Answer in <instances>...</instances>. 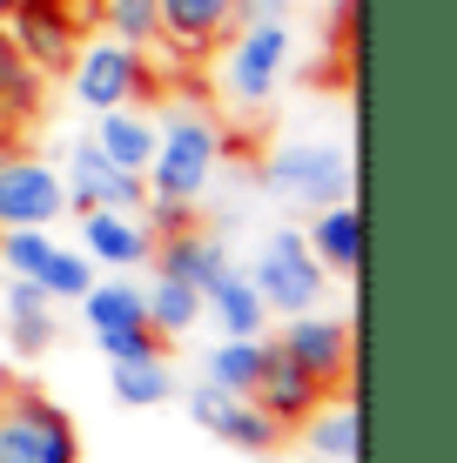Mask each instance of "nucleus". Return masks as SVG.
<instances>
[{
	"label": "nucleus",
	"instance_id": "1",
	"mask_svg": "<svg viewBox=\"0 0 457 463\" xmlns=\"http://www.w3.org/2000/svg\"><path fill=\"white\" fill-rule=\"evenodd\" d=\"M215 168H223V128H215L209 115H168V121H155V155H148V168H141L148 195H162V202H202V188L215 182Z\"/></svg>",
	"mask_w": 457,
	"mask_h": 463
},
{
	"label": "nucleus",
	"instance_id": "2",
	"mask_svg": "<svg viewBox=\"0 0 457 463\" xmlns=\"http://www.w3.org/2000/svg\"><path fill=\"white\" fill-rule=\"evenodd\" d=\"M0 463H81V437L34 383H0Z\"/></svg>",
	"mask_w": 457,
	"mask_h": 463
},
{
	"label": "nucleus",
	"instance_id": "3",
	"mask_svg": "<svg viewBox=\"0 0 457 463\" xmlns=\"http://www.w3.org/2000/svg\"><path fill=\"white\" fill-rule=\"evenodd\" d=\"M290 68V27L282 21H243L223 41V94L235 108H270Z\"/></svg>",
	"mask_w": 457,
	"mask_h": 463
},
{
	"label": "nucleus",
	"instance_id": "4",
	"mask_svg": "<svg viewBox=\"0 0 457 463\" xmlns=\"http://www.w3.org/2000/svg\"><path fill=\"white\" fill-rule=\"evenodd\" d=\"M262 182H270V195L296 202V209H329V202H350L357 195V168L343 148H329V141H296V148H282L270 168H262Z\"/></svg>",
	"mask_w": 457,
	"mask_h": 463
},
{
	"label": "nucleus",
	"instance_id": "5",
	"mask_svg": "<svg viewBox=\"0 0 457 463\" xmlns=\"http://www.w3.org/2000/svg\"><path fill=\"white\" fill-rule=\"evenodd\" d=\"M68 88H74V101L81 108H129V101H141L148 94V54L141 47H129V41H81L74 47V61H68Z\"/></svg>",
	"mask_w": 457,
	"mask_h": 463
},
{
	"label": "nucleus",
	"instance_id": "6",
	"mask_svg": "<svg viewBox=\"0 0 457 463\" xmlns=\"http://www.w3.org/2000/svg\"><path fill=\"white\" fill-rule=\"evenodd\" d=\"M249 282L262 289L270 316H303V309H317L323 289H329V276H323L317 255H309L303 229H276L270 242H262L256 269H249Z\"/></svg>",
	"mask_w": 457,
	"mask_h": 463
},
{
	"label": "nucleus",
	"instance_id": "7",
	"mask_svg": "<svg viewBox=\"0 0 457 463\" xmlns=\"http://www.w3.org/2000/svg\"><path fill=\"white\" fill-rule=\"evenodd\" d=\"M0 34L14 41V54L34 74H68L74 47H81V14H74V0H21L0 21Z\"/></svg>",
	"mask_w": 457,
	"mask_h": 463
},
{
	"label": "nucleus",
	"instance_id": "8",
	"mask_svg": "<svg viewBox=\"0 0 457 463\" xmlns=\"http://www.w3.org/2000/svg\"><path fill=\"white\" fill-rule=\"evenodd\" d=\"M276 349L296 363V370H309V376L323 383V390L350 383V370H357V336H350V323H329V316H317V309L282 316Z\"/></svg>",
	"mask_w": 457,
	"mask_h": 463
},
{
	"label": "nucleus",
	"instance_id": "9",
	"mask_svg": "<svg viewBox=\"0 0 457 463\" xmlns=\"http://www.w3.org/2000/svg\"><path fill=\"white\" fill-rule=\"evenodd\" d=\"M61 215H68L61 168L34 162V155H0V229H47Z\"/></svg>",
	"mask_w": 457,
	"mask_h": 463
},
{
	"label": "nucleus",
	"instance_id": "10",
	"mask_svg": "<svg viewBox=\"0 0 457 463\" xmlns=\"http://www.w3.org/2000/svg\"><path fill=\"white\" fill-rule=\"evenodd\" d=\"M188 417H195L209 437H223L235 443V450H249V457H270L290 430H282L270 410L256 403V396H235V390H215V383H202L195 396H188Z\"/></svg>",
	"mask_w": 457,
	"mask_h": 463
},
{
	"label": "nucleus",
	"instance_id": "11",
	"mask_svg": "<svg viewBox=\"0 0 457 463\" xmlns=\"http://www.w3.org/2000/svg\"><path fill=\"white\" fill-rule=\"evenodd\" d=\"M61 188H68V209L74 215H81V209H141V202H148V182H141L135 168H115L94 141H74Z\"/></svg>",
	"mask_w": 457,
	"mask_h": 463
},
{
	"label": "nucleus",
	"instance_id": "12",
	"mask_svg": "<svg viewBox=\"0 0 457 463\" xmlns=\"http://www.w3.org/2000/svg\"><path fill=\"white\" fill-rule=\"evenodd\" d=\"M81 255L94 269H141L155 255V229L141 209H81Z\"/></svg>",
	"mask_w": 457,
	"mask_h": 463
},
{
	"label": "nucleus",
	"instance_id": "13",
	"mask_svg": "<svg viewBox=\"0 0 457 463\" xmlns=\"http://www.w3.org/2000/svg\"><path fill=\"white\" fill-rule=\"evenodd\" d=\"M155 14H162L168 54H182V61L215 54L235 34V0H155Z\"/></svg>",
	"mask_w": 457,
	"mask_h": 463
},
{
	"label": "nucleus",
	"instance_id": "14",
	"mask_svg": "<svg viewBox=\"0 0 457 463\" xmlns=\"http://www.w3.org/2000/svg\"><path fill=\"white\" fill-rule=\"evenodd\" d=\"M249 396H256V403L270 410L282 430H296V423H303L309 410H317L323 396H329V390H323V383L309 376V370H296V363L282 356L276 343H262V376H256V390H249Z\"/></svg>",
	"mask_w": 457,
	"mask_h": 463
},
{
	"label": "nucleus",
	"instance_id": "15",
	"mask_svg": "<svg viewBox=\"0 0 457 463\" xmlns=\"http://www.w3.org/2000/svg\"><path fill=\"white\" fill-rule=\"evenodd\" d=\"M309 255L323 262V276H364V215H357V202H329L317 209V222L303 229Z\"/></svg>",
	"mask_w": 457,
	"mask_h": 463
},
{
	"label": "nucleus",
	"instance_id": "16",
	"mask_svg": "<svg viewBox=\"0 0 457 463\" xmlns=\"http://www.w3.org/2000/svg\"><path fill=\"white\" fill-rule=\"evenodd\" d=\"M155 276H182V282H195V289H209L215 276L229 269V249H223V235H209V229H168V235H155Z\"/></svg>",
	"mask_w": 457,
	"mask_h": 463
},
{
	"label": "nucleus",
	"instance_id": "17",
	"mask_svg": "<svg viewBox=\"0 0 457 463\" xmlns=\"http://www.w3.org/2000/svg\"><path fill=\"white\" fill-rule=\"evenodd\" d=\"M202 316H215L223 336H262V329H270V302H262V289L243 269H223V276L202 289Z\"/></svg>",
	"mask_w": 457,
	"mask_h": 463
},
{
	"label": "nucleus",
	"instance_id": "18",
	"mask_svg": "<svg viewBox=\"0 0 457 463\" xmlns=\"http://www.w3.org/2000/svg\"><path fill=\"white\" fill-rule=\"evenodd\" d=\"M94 148L108 155L115 168H148V155H155V115L141 101H129V108H101V121H94Z\"/></svg>",
	"mask_w": 457,
	"mask_h": 463
},
{
	"label": "nucleus",
	"instance_id": "19",
	"mask_svg": "<svg viewBox=\"0 0 457 463\" xmlns=\"http://www.w3.org/2000/svg\"><path fill=\"white\" fill-rule=\"evenodd\" d=\"M303 437L309 450H317V463H357L364 457V417H357V396H337V403H323L303 417Z\"/></svg>",
	"mask_w": 457,
	"mask_h": 463
},
{
	"label": "nucleus",
	"instance_id": "20",
	"mask_svg": "<svg viewBox=\"0 0 457 463\" xmlns=\"http://www.w3.org/2000/svg\"><path fill=\"white\" fill-rule=\"evenodd\" d=\"M141 309H148L155 336L176 343V336H188V329L202 323V289L182 282V276H155V282H141Z\"/></svg>",
	"mask_w": 457,
	"mask_h": 463
},
{
	"label": "nucleus",
	"instance_id": "21",
	"mask_svg": "<svg viewBox=\"0 0 457 463\" xmlns=\"http://www.w3.org/2000/svg\"><path fill=\"white\" fill-rule=\"evenodd\" d=\"M7 329H14V343H21L27 356H41V349L54 343V296H47L34 276L7 282Z\"/></svg>",
	"mask_w": 457,
	"mask_h": 463
},
{
	"label": "nucleus",
	"instance_id": "22",
	"mask_svg": "<svg viewBox=\"0 0 457 463\" xmlns=\"http://www.w3.org/2000/svg\"><path fill=\"white\" fill-rule=\"evenodd\" d=\"M74 302H81V323L94 329V336H115V329H141V323H148L135 282H88Z\"/></svg>",
	"mask_w": 457,
	"mask_h": 463
},
{
	"label": "nucleus",
	"instance_id": "23",
	"mask_svg": "<svg viewBox=\"0 0 457 463\" xmlns=\"http://www.w3.org/2000/svg\"><path fill=\"white\" fill-rule=\"evenodd\" d=\"M108 383H115V403L129 410H155L176 396V376H168V349L162 356H129V363H108Z\"/></svg>",
	"mask_w": 457,
	"mask_h": 463
},
{
	"label": "nucleus",
	"instance_id": "24",
	"mask_svg": "<svg viewBox=\"0 0 457 463\" xmlns=\"http://www.w3.org/2000/svg\"><path fill=\"white\" fill-rule=\"evenodd\" d=\"M256 376H262V336H223L209 349V383H215V390L249 396Z\"/></svg>",
	"mask_w": 457,
	"mask_h": 463
},
{
	"label": "nucleus",
	"instance_id": "25",
	"mask_svg": "<svg viewBox=\"0 0 457 463\" xmlns=\"http://www.w3.org/2000/svg\"><path fill=\"white\" fill-rule=\"evenodd\" d=\"M94 21H101L115 41L141 47V54L162 41V14H155V0H94Z\"/></svg>",
	"mask_w": 457,
	"mask_h": 463
},
{
	"label": "nucleus",
	"instance_id": "26",
	"mask_svg": "<svg viewBox=\"0 0 457 463\" xmlns=\"http://www.w3.org/2000/svg\"><path fill=\"white\" fill-rule=\"evenodd\" d=\"M34 101H41V74L14 54L7 34H0V128L27 121V115H34Z\"/></svg>",
	"mask_w": 457,
	"mask_h": 463
},
{
	"label": "nucleus",
	"instance_id": "27",
	"mask_svg": "<svg viewBox=\"0 0 457 463\" xmlns=\"http://www.w3.org/2000/svg\"><path fill=\"white\" fill-rule=\"evenodd\" d=\"M34 282H41L54 302H74V296L94 282V262H88L81 249H47V262L34 269Z\"/></svg>",
	"mask_w": 457,
	"mask_h": 463
},
{
	"label": "nucleus",
	"instance_id": "28",
	"mask_svg": "<svg viewBox=\"0 0 457 463\" xmlns=\"http://www.w3.org/2000/svg\"><path fill=\"white\" fill-rule=\"evenodd\" d=\"M47 249H54L47 229H0V262H7L14 276H34V269L47 262Z\"/></svg>",
	"mask_w": 457,
	"mask_h": 463
},
{
	"label": "nucleus",
	"instance_id": "29",
	"mask_svg": "<svg viewBox=\"0 0 457 463\" xmlns=\"http://www.w3.org/2000/svg\"><path fill=\"white\" fill-rule=\"evenodd\" d=\"M94 343H101V356H108V363H129V356H162V349H168L148 323H141V329H115V336H94Z\"/></svg>",
	"mask_w": 457,
	"mask_h": 463
},
{
	"label": "nucleus",
	"instance_id": "30",
	"mask_svg": "<svg viewBox=\"0 0 457 463\" xmlns=\"http://www.w3.org/2000/svg\"><path fill=\"white\" fill-rule=\"evenodd\" d=\"M243 21H282V0H235V27Z\"/></svg>",
	"mask_w": 457,
	"mask_h": 463
},
{
	"label": "nucleus",
	"instance_id": "31",
	"mask_svg": "<svg viewBox=\"0 0 457 463\" xmlns=\"http://www.w3.org/2000/svg\"><path fill=\"white\" fill-rule=\"evenodd\" d=\"M14 7H21V0H0V21H7V14H14Z\"/></svg>",
	"mask_w": 457,
	"mask_h": 463
},
{
	"label": "nucleus",
	"instance_id": "32",
	"mask_svg": "<svg viewBox=\"0 0 457 463\" xmlns=\"http://www.w3.org/2000/svg\"><path fill=\"white\" fill-rule=\"evenodd\" d=\"M0 141H7V128H0Z\"/></svg>",
	"mask_w": 457,
	"mask_h": 463
}]
</instances>
